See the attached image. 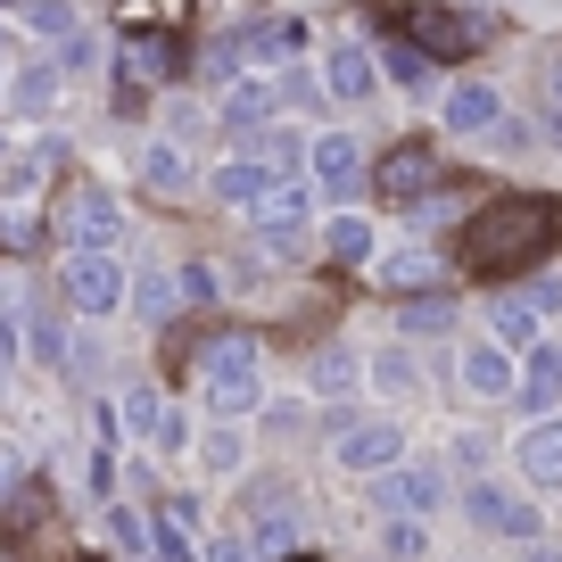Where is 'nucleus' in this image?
I'll use <instances>...</instances> for the list:
<instances>
[{
    "instance_id": "f257e3e1",
    "label": "nucleus",
    "mask_w": 562,
    "mask_h": 562,
    "mask_svg": "<svg viewBox=\"0 0 562 562\" xmlns=\"http://www.w3.org/2000/svg\"><path fill=\"white\" fill-rule=\"evenodd\" d=\"M554 248H562V199H546V191L488 199V207L456 232V265L472 281H521L529 265H546Z\"/></svg>"
},
{
    "instance_id": "f03ea898",
    "label": "nucleus",
    "mask_w": 562,
    "mask_h": 562,
    "mask_svg": "<svg viewBox=\"0 0 562 562\" xmlns=\"http://www.w3.org/2000/svg\"><path fill=\"white\" fill-rule=\"evenodd\" d=\"M389 25H397L414 50H430V58H472L480 42H488V25H480V18L439 9V0H405V9H389Z\"/></svg>"
},
{
    "instance_id": "7ed1b4c3",
    "label": "nucleus",
    "mask_w": 562,
    "mask_h": 562,
    "mask_svg": "<svg viewBox=\"0 0 562 562\" xmlns=\"http://www.w3.org/2000/svg\"><path fill=\"white\" fill-rule=\"evenodd\" d=\"M257 389H265L257 348H248V339H215L207 364H199V397H207L215 414H257Z\"/></svg>"
},
{
    "instance_id": "20e7f679",
    "label": "nucleus",
    "mask_w": 562,
    "mask_h": 562,
    "mask_svg": "<svg viewBox=\"0 0 562 562\" xmlns=\"http://www.w3.org/2000/svg\"><path fill=\"white\" fill-rule=\"evenodd\" d=\"M58 299H67L75 315H116L133 290H124V265L108 257V248H75V257L58 265Z\"/></svg>"
},
{
    "instance_id": "39448f33",
    "label": "nucleus",
    "mask_w": 562,
    "mask_h": 562,
    "mask_svg": "<svg viewBox=\"0 0 562 562\" xmlns=\"http://www.w3.org/2000/svg\"><path fill=\"white\" fill-rule=\"evenodd\" d=\"M372 182H381V199H397V207H414V199H430L447 182V158L430 149V140H397L381 166H372Z\"/></svg>"
},
{
    "instance_id": "423d86ee",
    "label": "nucleus",
    "mask_w": 562,
    "mask_h": 562,
    "mask_svg": "<svg viewBox=\"0 0 562 562\" xmlns=\"http://www.w3.org/2000/svg\"><path fill=\"white\" fill-rule=\"evenodd\" d=\"M116 224H124V215H116V199H108V191H91V182H75V191L58 199V232H67L75 248H108V240H116Z\"/></svg>"
},
{
    "instance_id": "0eeeda50",
    "label": "nucleus",
    "mask_w": 562,
    "mask_h": 562,
    "mask_svg": "<svg viewBox=\"0 0 562 562\" xmlns=\"http://www.w3.org/2000/svg\"><path fill=\"white\" fill-rule=\"evenodd\" d=\"M248 538H257V554H290V546H299V505H290L273 480L248 488Z\"/></svg>"
},
{
    "instance_id": "6e6552de",
    "label": "nucleus",
    "mask_w": 562,
    "mask_h": 562,
    "mask_svg": "<svg viewBox=\"0 0 562 562\" xmlns=\"http://www.w3.org/2000/svg\"><path fill=\"white\" fill-rule=\"evenodd\" d=\"M372 496H381V513H439L447 505V480L430 472V463H389Z\"/></svg>"
},
{
    "instance_id": "1a4fd4ad",
    "label": "nucleus",
    "mask_w": 562,
    "mask_h": 562,
    "mask_svg": "<svg viewBox=\"0 0 562 562\" xmlns=\"http://www.w3.org/2000/svg\"><path fill=\"white\" fill-rule=\"evenodd\" d=\"M513 463H521L529 488H562V414H538L521 430V447H513Z\"/></svg>"
},
{
    "instance_id": "9d476101",
    "label": "nucleus",
    "mask_w": 562,
    "mask_h": 562,
    "mask_svg": "<svg viewBox=\"0 0 562 562\" xmlns=\"http://www.w3.org/2000/svg\"><path fill=\"white\" fill-rule=\"evenodd\" d=\"M273 182H281V166L248 149V158H224V166H215V175H207V191L224 199V207H240V215H248V207H257L265 191H273Z\"/></svg>"
},
{
    "instance_id": "9b49d317",
    "label": "nucleus",
    "mask_w": 562,
    "mask_h": 562,
    "mask_svg": "<svg viewBox=\"0 0 562 562\" xmlns=\"http://www.w3.org/2000/svg\"><path fill=\"white\" fill-rule=\"evenodd\" d=\"M397 456H405V422H356V430H339V463L348 472H389Z\"/></svg>"
},
{
    "instance_id": "f8f14e48",
    "label": "nucleus",
    "mask_w": 562,
    "mask_h": 562,
    "mask_svg": "<svg viewBox=\"0 0 562 562\" xmlns=\"http://www.w3.org/2000/svg\"><path fill=\"white\" fill-rule=\"evenodd\" d=\"M463 505H472V521H480V529H496V538H538V513H529L521 496L488 488V480H480V488H463Z\"/></svg>"
},
{
    "instance_id": "ddd939ff",
    "label": "nucleus",
    "mask_w": 562,
    "mask_h": 562,
    "mask_svg": "<svg viewBox=\"0 0 562 562\" xmlns=\"http://www.w3.org/2000/svg\"><path fill=\"white\" fill-rule=\"evenodd\" d=\"M306 166H315V182H323L331 199H348L356 182H364V149H356L348 133H323L315 149H306Z\"/></svg>"
},
{
    "instance_id": "4468645a",
    "label": "nucleus",
    "mask_w": 562,
    "mask_h": 562,
    "mask_svg": "<svg viewBox=\"0 0 562 562\" xmlns=\"http://www.w3.org/2000/svg\"><path fill=\"white\" fill-rule=\"evenodd\" d=\"M463 389H472V397H513V389H521L505 339H472V348H463Z\"/></svg>"
},
{
    "instance_id": "2eb2a0df",
    "label": "nucleus",
    "mask_w": 562,
    "mask_h": 562,
    "mask_svg": "<svg viewBox=\"0 0 562 562\" xmlns=\"http://www.w3.org/2000/svg\"><path fill=\"white\" fill-rule=\"evenodd\" d=\"M513 397H521V414H554L562 405V339H538V348H529V372H521Z\"/></svg>"
},
{
    "instance_id": "dca6fc26",
    "label": "nucleus",
    "mask_w": 562,
    "mask_h": 562,
    "mask_svg": "<svg viewBox=\"0 0 562 562\" xmlns=\"http://www.w3.org/2000/svg\"><path fill=\"white\" fill-rule=\"evenodd\" d=\"M248 224H257L273 248H290V240H299V224H306V191H299V182H273V191L248 207Z\"/></svg>"
},
{
    "instance_id": "f3484780",
    "label": "nucleus",
    "mask_w": 562,
    "mask_h": 562,
    "mask_svg": "<svg viewBox=\"0 0 562 562\" xmlns=\"http://www.w3.org/2000/svg\"><path fill=\"white\" fill-rule=\"evenodd\" d=\"M323 83H331V100H372V58L356 42H331L323 50Z\"/></svg>"
},
{
    "instance_id": "a211bd4d",
    "label": "nucleus",
    "mask_w": 562,
    "mask_h": 562,
    "mask_svg": "<svg viewBox=\"0 0 562 562\" xmlns=\"http://www.w3.org/2000/svg\"><path fill=\"white\" fill-rule=\"evenodd\" d=\"M538 323H546L538 299H496L488 306V331L505 339V348H538Z\"/></svg>"
},
{
    "instance_id": "6ab92c4d",
    "label": "nucleus",
    "mask_w": 562,
    "mask_h": 562,
    "mask_svg": "<svg viewBox=\"0 0 562 562\" xmlns=\"http://www.w3.org/2000/svg\"><path fill=\"white\" fill-rule=\"evenodd\" d=\"M496 116H505V100H496V91H480V83L447 91V133H488Z\"/></svg>"
},
{
    "instance_id": "aec40b11",
    "label": "nucleus",
    "mask_w": 562,
    "mask_h": 562,
    "mask_svg": "<svg viewBox=\"0 0 562 562\" xmlns=\"http://www.w3.org/2000/svg\"><path fill=\"white\" fill-rule=\"evenodd\" d=\"M439 281V265L422 257V248H397V257H381V290H397V299H414V290H430Z\"/></svg>"
},
{
    "instance_id": "412c9836",
    "label": "nucleus",
    "mask_w": 562,
    "mask_h": 562,
    "mask_svg": "<svg viewBox=\"0 0 562 562\" xmlns=\"http://www.w3.org/2000/svg\"><path fill=\"white\" fill-rule=\"evenodd\" d=\"M140 182H149L158 199H191V166H182V149H149V158H140Z\"/></svg>"
},
{
    "instance_id": "4be33fe9",
    "label": "nucleus",
    "mask_w": 562,
    "mask_h": 562,
    "mask_svg": "<svg viewBox=\"0 0 562 562\" xmlns=\"http://www.w3.org/2000/svg\"><path fill=\"white\" fill-rule=\"evenodd\" d=\"M166 422H175V414L158 405V389H124V430H133V439H158Z\"/></svg>"
},
{
    "instance_id": "5701e85b",
    "label": "nucleus",
    "mask_w": 562,
    "mask_h": 562,
    "mask_svg": "<svg viewBox=\"0 0 562 562\" xmlns=\"http://www.w3.org/2000/svg\"><path fill=\"white\" fill-rule=\"evenodd\" d=\"M224 116H232V124H257V116H273V91H265V83H240Z\"/></svg>"
},
{
    "instance_id": "b1692460",
    "label": "nucleus",
    "mask_w": 562,
    "mask_h": 562,
    "mask_svg": "<svg viewBox=\"0 0 562 562\" xmlns=\"http://www.w3.org/2000/svg\"><path fill=\"white\" fill-rule=\"evenodd\" d=\"M372 389H389V397H405V389H414V364H405V356L389 348L381 364H372Z\"/></svg>"
},
{
    "instance_id": "393cba45",
    "label": "nucleus",
    "mask_w": 562,
    "mask_h": 562,
    "mask_svg": "<svg viewBox=\"0 0 562 562\" xmlns=\"http://www.w3.org/2000/svg\"><path fill=\"white\" fill-rule=\"evenodd\" d=\"M348 381H356V372H348V356H315V389H323V397H339Z\"/></svg>"
},
{
    "instance_id": "a878e982",
    "label": "nucleus",
    "mask_w": 562,
    "mask_h": 562,
    "mask_svg": "<svg viewBox=\"0 0 562 562\" xmlns=\"http://www.w3.org/2000/svg\"><path fill=\"white\" fill-rule=\"evenodd\" d=\"M133 299L149 306V315H175V281H166V273H149V281H140V290H133Z\"/></svg>"
},
{
    "instance_id": "bb28decb",
    "label": "nucleus",
    "mask_w": 562,
    "mask_h": 562,
    "mask_svg": "<svg viewBox=\"0 0 562 562\" xmlns=\"http://www.w3.org/2000/svg\"><path fill=\"white\" fill-rule=\"evenodd\" d=\"M331 257H364V224H356V215L331 224Z\"/></svg>"
},
{
    "instance_id": "cd10ccee",
    "label": "nucleus",
    "mask_w": 562,
    "mask_h": 562,
    "mask_svg": "<svg viewBox=\"0 0 562 562\" xmlns=\"http://www.w3.org/2000/svg\"><path fill=\"white\" fill-rule=\"evenodd\" d=\"M232 463H240V439H232V430H215V439H207V472H232Z\"/></svg>"
},
{
    "instance_id": "c85d7f7f",
    "label": "nucleus",
    "mask_w": 562,
    "mask_h": 562,
    "mask_svg": "<svg viewBox=\"0 0 562 562\" xmlns=\"http://www.w3.org/2000/svg\"><path fill=\"white\" fill-rule=\"evenodd\" d=\"M439 323H447V306H439V299H422V306H405V331H439Z\"/></svg>"
},
{
    "instance_id": "c756f323",
    "label": "nucleus",
    "mask_w": 562,
    "mask_h": 562,
    "mask_svg": "<svg viewBox=\"0 0 562 562\" xmlns=\"http://www.w3.org/2000/svg\"><path fill=\"white\" fill-rule=\"evenodd\" d=\"M257 158H273V166H290V158H299V140H290V133H257Z\"/></svg>"
},
{
    "instance_id": "7c9ffc66",
    "label": "nucleus",
    "mask_w": 562,
    "mask_h": 562,
    "mask_svg": "<svg viewBox=\"0 0 562 562\" xmlns=\"http://www.w3.org/2000/svg\"><path fill=\"white\" fill-rule=\"evenodd\" d=\"M546 100H554V116H562V50L546 58Z\"/></svg>"
},
{
    "instance_id": "2f4dec72",
    "label": "nucleus",
    "mask_w": 562,
    "mask_h": 562,
    "mask_svg": "<svg viewBox=\"0 0 562 562\" xmlns=\"http://www.w3.org/2000/svg\"><path fill=\"white\" fill-rule=\"evenodd\" d=\"M9 496H18V456L0 447V505H9Z\"/></svg>"
},
{
    "instance_id": "473e14b6",
    "label": "nucleus",
    "mask_w": 562,
    "mask_h": 562,
    "mask_svg": "<svg viewBox=\"0 0 562 562\" xmlns=\"http://www.w3.org/2000/svg\"><path fill=\"white\" fill-rule=\"evenodd\" d=\"M215 562H240V546H215Z\"/></svg>"
},
{
    "instance_id": "72a5a7b5",
    "label": "nucleus",
    "mask_w": 562,
    "mask_h": 562,
    "mask_svg": "<svg viewBox=\"0 0 562 562\" xmlns=\"http://www.w3.org/2000/svg\"><path fill=\"white\" fill-rule=\"evenodd\" d=\"M290 562H315V554H290Z\"/></svg>"
}]
</instances>
